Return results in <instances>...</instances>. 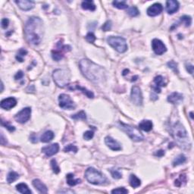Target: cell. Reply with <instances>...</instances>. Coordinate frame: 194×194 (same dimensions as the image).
Segmentation results:
<instances>
[{"mask_svg": "<svg viewBox=\"0 0 194 194\" xmlns=\"http://www.w3.org/2000/svg\"><path fill=\"white\" fill-rule=\"evenodd\" d=\"M43 23L38 17H31L27 21L24 27L26 39L28 43L38 45L42 40L44 32Z\"/></svg>", "mask_w": 194, "mask_h": 194, "instance_id": "obj_1", "label": "cell"}, {"mask_svg": "<svg viewBox=\"0 0 194 194\" xmlns=\"http://www.w3.org/2000/svg\"><path fill=\"white\" fill-rule=\"evenodd\" d=\"M79 67L82 74L89 80L99 84L105 79V72L103 68L88 59H82L79 62Z\"/></svg>", "mask_w": 194, "mask_h": 194, "instance_id": "obj_2", "label": "cell"}, {"mask_svg": "<svg viewBox=\"0 0 194 194\" xmlns=\"http://www.w3.org/2000/svg\"><path fill=\"white\" fill-rule=\"evenodd\" d=\"M171 133L177 144L180 148L184 150H190L191 143L189 140L187 132L184 127L180 122H177L172 126L171 128Z\"/></svg>", "mask_w": 194, "mask_h": 194, "instance_id": "obj_3", "label": "cell"}, {"mask_svg": "<svg viewBox=\"0 0 194 194\" xmlns=\"http://www.w3.org/2000/svg\"><path fill=\"white\" fill-rule=\"evenodd\" d=\"M85 177L89 183L94 185L104 184L107 178L100 171L93 168H89L85 172Z\"/></svg>", "mask_w": 194, "mask_h": 194, "instance_id": "obj_4", "label": "cell"}, {"mask_svg": "<svg viewBox=\"0 0 194 194\" xmlns=\"http://www.w3.org/2000/svg\"><path fill=\"white\" fill-rule=\"evenodd\" d=\"M52 77L58 87L64 88L66 86L68 85L70 82L71 74L67 70L56 69L53 71Z\"/></svg>", "mask_w": 194, "mask_h": 194, "instance_id": "obj_5", "label": "cell"}, {"mask_svg": "<svg viewBox=\"0 0 194 194\" xmlns=\"http://www.w3.org/2000/svg\"><path fill=\"white\" fill-rule=\"evenodd\" d=\"M119 127L134 141L140 142L143 140V135L137 127L129 125V124H124L123 122H119Z\"/></svg>", "mask_w": 194, "mask_h": 194, "instance_id": "obj_6", "label": "cell"}, {"mask_svg": "<svg viewBox=\"0 0 194 194\" xmlns=\"http://www.w3.org/2000/svg\"><path fill=\"white\" fill-rule=\"evenodd\" d=\"M108 43L117 52L124 53L127 51V45L125 39L121 36H110L107 39Z\"/></svg>", "mask_w": 194, "mask_h": 194, "instance_id": "obj_7", "label": "cell"}, {"mask_svg": "<svg viewBox=\"0 0 194 194\" xmlns=\"http://www.w3.org/2000/svg\"><path fill=\"white\" fill-rule=\"evenodd\" d=\"M70 46H63L62 43L59 42L57 44V49L56 50H53L52 52V57L53 60L59 62L61 59H63L64 57V53L63 52H68V51L71 50Z\"/></svg>", "mask_w": 194, "mask_h": 194, "instance_id": "obj_8", "label": "cell"}, {"mask_svg": "<svg viewBox=\"0 0 194 194\" xmlns=\"http://www.w3.org/2000/svg\"><path fill=\"white\" fill-rule=\"evenodd\" d=\"M59 106L63 109H74L76 107L74 102L71 100V97L67 94H61L59 97Z\"/></svg>", "mask_w": 194, "mask_h": 194, "instance_id": "obj_9", "label": "cell"}, {"mask_svg": "<svg viewBox=\"0 0 194 194\" xmlns=\"http://www.w3.org/2000/svg\"><path fill=\"white\" fill-rule=\"evenodd\" d=\"M31 108H24L22 110L20 111L16 115L14 116V119L16 122H19L21 124L26 123L30 118H31Z\"/></svg>", "mask_w": 194, "mask_h": 194, "instance_id": "obj_10", "label": "cell"}, {"mask_svg": "<svg viewBox=\"0 0 194 194\" xmlns=\"http://www.w3.org/2000/svg\"><path fill=\"white\" fill-rule=\"evenodd\" d=\"M130 99L132 102L137 105H141L142 104V95L141 89L137 86H134L131 89Z\"/></svg>", "mask_w": 194, "mask_h": 194, "instance_id": "obj_11", "label": "cell"}, {"mask_svg": "<svg viewBox=\"0 0 194 194\" xmlns=\"http://www.w3.org/2000/svg\"><path fill=\"white\" fill-rule=\"evenodd\" d=\"M152 47L154 52L156 55L161 56L167 51V48L162 41L158 39H154L152 42Z\"/></svg>", "mask_w": 194, "mask_h": 194, "instance_id": "obj_12", "label": "cell"}, {"mask_svg": "<svg viewBox=\"0 0 194 194\" xmlns=\"http://www.w3.org/2000/svg\"><path fill=\"white\" fill-rule=\"evenodd\" d=\"M41 150H42V152H43V153L46 154V156L50 157L54 155L55 154H56L59 152V146L58 143H53L49 146H47V147H43Z\"/></svg>", "mask_w": 194, "mask_h": 194, "instance_id": "obj_13", "label": "cell"}, {"mask_svg": "<svg viewBox=\"0 0 194 194\" xmlns=\"http://www.w3.org/2000/svg\"><path fill=\"white\" fill-rule=\"evenodd\" d=\"M16 104H17V100L14 97H9L1 101L0 107L3 109H6V110H9L14 107Z\"/></svg>", "mask_w": 194, "mask_h": 194, "instance_id": "obj_14", "label": "cell"}, {"mask_svg": "<svg viewBox=\"0 0 194 194\" xmlns=\"http://www.w3.org/2000/svg\"><path fill=\"white\" fill-rule=\"evenodd\" d=\"M15 3L23 11H30L34 7V5H35V2L31 0H18V1H15Z\"/></svg>", "mask_w": 194, "mask_h": 194, "instance_id": "obj_15", "label": "cell"}, {"mask_svg": "<svg viewBox=\"0 0 194 194\" xmlns=\"http://www.w3.org/2000/svg\"><path fill=\"white\" fill-rule=\"evenodd\" d=\"M163 10V7L159 3H155V4L152 5L150 7L148 8L147 9V14L150 17H155V16L159 15Z\"/></svg>", "mask_w": 194, "mask_h": 194, "instance_id": "obj_16", "label": "cell"}, {"mask_svg": "<svg viewBox=\"0 0 194 194\" xmlns=\"http://www.w3.org/2000/svg\"><path fill=\"white\" fill-rule=\"evenodd\" d=\"M105 142L108 147L110 150L113 151H119L122 150V147L119 144V142L114 140L112 137H106L105 138Z\"/></svg>", "mask_w": 194, "mask_h": 194, "instance_id": "obj_17", "label": "cell"}, {"mask_svg": "<svg viewBox=\"0 0 194 194\" xmlns=\"http://www.w3.org/2000/svg\"><path fill=\"white\" fill-rule=\"evenodd\" d=\"M179 9L178 2L175 0H169L166 2V10L169 14H172L175 13Z\"/></svg>", "mask_w": 194, "mask_h": 194, "instance_id": "obj_18", "label": "cell"}, {"mask_svg": "<svg viewBox=\"0 0 194 194\" xmlns=\"http://www.w3.org/2000/svg\"><path fill=\"white\" fill-rule=\"evenodd\" d=\"M184 97L183 95L179 93H173L170 94L168 97V101L171 103L173 104H179L183 101Z\"/></svg>", "mask_w": 194, "mask_h": 194, "instance_id": "obj_19", "label": "cell"}, {"mask_svg": "<svg viewBox=\"0 0 194 194\" xmlns=\"http://www.w3.org/2000/svg\"><path fill=\"white\" fill-rule=\"evenodd\" d=\"M33 186L41 193H47L48 189L46 186L39 179H34L32 182Z\"/></svg>", "mask_w": 194, "mask_h": 194, "instance_id": "obj_20", "label": "cell"}, {"mask_svg": "<svg viewBox=\"0 0 194 194\" xmlns=\"http://www.w3.org/2000/svg\"><path fill=\"white\" fill-rule=\"evenodd\" d=\"M69 89H70L71 90H74V89H79L80 91H81L83 93L85 94V95L87 96L88 98H89V99H93L94 98L93 93L88 90L87 89H86L85 87H80V85H71V87H69Z\"/></svg>", "mask_w": 194, "mask_h": 194, "instance_id": "obj_21", "label": "cell"}, {"mask_svg": "<svg viewBox=\"0 0 194 194\" xmlns=\"http://www.w3.org/2000/svg\"><path fill=\"white\" fill-rule=\"evenodd\" d=\"M152 127H153L152 122L149 120H143L139 124V127H140V129H141V130H144V131L146 132L150 131L152 129Z\"/></svg>", "mask_w": 194, "mask_h": 194, "instance_id": "obj_22", "label": "cell"}, {"mask_svg": "<svg viewBox=\"0 0 194 194\" xmlns=\"http://www.w3.org/2000/svg\"><path fill=\"white\" fill-rule=\"evenodd\" d=\"M55 135L54 133L51 130H48V131L45 132L40 137V141L43 142H49L51 140H52V139L54 138Z\"/></svg>", "mask_w": 194, "mask_h": 194, "instance_id": "obj_23", "label": "cell"}, {"mask_svg": "<svg viewBox=\"0 0 194 194\" xmlns=\"http://www.w3.org/2000/svg\"><path fill=\"white\" fill-rule=\"evenodd\" d=\"M16 190H17L18 192H20V193H23V194L32 193V191L30 190L29 187H27V185L25 184H24V183L18 184L16 186Z\"/></svg>", "mask_w": 194, "mask_h": 194, "instance_id": "obj_24", "label": "cell"}, {"mask_svg": "<svg viewBox=\"0 0 194 194\" xmlns=\"http://www.w3.org/2000/svg\"><path fill=\"white\" fill-rule=\"evenodd\" d=\"M129 182H130V186L134 188H137L141 185V180L134 175H130V178H129Z\"/></svg>", "mask_w": 194, "mask_h": 194, "instance_id": "obj_25", "label": "cell"}, {"mask_svg": "<svg viewBox=\"0 0 194 194\" xmlns=\"http://www.w3.org/2000/svg\"><path fill=\"white\" fill-rule=\"evenodd\" d=\"M81 7L84 10H89V11H94L96 9V6L94 5L93 2L90 0L84 1L81 4Z\"/></svg>", "mask_w": 194, "mask_h": 194, "instance_id": "obj_26", "label": "cell"}, {"mask_svg": "<svg viewBox=\"0 0 194 194\" xmlns=\"http://www.w3.org/2000/svg\"><path fill=\"white\" fill-rule=\"evenodd\" d=\"M66 179H67L68 184L71 186V187H73V186H75L80 183V179H74V176L73 174H68L66 176Z\"/></svg>", "mask_w": 194, "mask_h": 194, "instance_id": "obj_27", "label": "cell"}, {"mask_svg": "<svg viewBox=\"0 0 194 194\" xmlns=\"http://www.w3.org/2000/svg\"><path fill=\"white\" fill-rule=\"evenodd\" d=\"M185 162H186V157L183 155V154H180V155H177L176 158L174 159L173 163L172 164H173V166L175 167V166H177V165H182V164L184 163Z\"/></svg>", "mask_w": 194, "mask_h": 194, "instance_id": "obj_28", "label": "cell"}, {"mask_svg": "<svg viewBox=\"0 0 194 194\" xmlns=\"http://www.w3.org/2000/svg\"><path fill=\"white\" fill-rule=\"evenodd\" d=\"M19 178V175L14 171L9 172V174L7 176V182L9 184L13 183L14 181L17 180Z\"/></svg>", "mask_w": 194, "mask_h": 194, "instance_id": "obj_29", "label": "cell"}, {"mask_svg": "<svg viewBox=\"0 0 194 194\" xmlns=\"http://www.w3.org/2000/svg\"><path fill=\"white\" fill-rule=\"evenodd\" d=\"M154 83H155L156 87H165L166 85V84L165 83V80H164V77H162V76L159 75L156 76V77L154 78Z\"/></svg>", "mask_w": 194, "mask_h": 194, "instance_id": "obj_30", "label": "cell"}, {"mask_svg": "<svg viewBox=\"0 0 194 194\" xmlns=\"http://www.w3.org/2000/svg\"><path fill=\"white\" fill-rule=\"evenodd\" d=\"M112 5H113L115 7L117 8V9H128V6L126 3V2L124 1H114L112 2Z\"/></svg>", "mask_w": 194, "mask_h": 194, "instance_id": "obj_31", "label": "cell"}, {"mask_svg": "<svg viewBox=\"0 0 194 194\" xmlns=\"http://www.w3.org/2000/svg\"><path fill=\"white\" fill-rule=\"evenodd\" d=\"M27 54V51L24 49H21L18 51L16 56V59L20 62H22L24 61V57Z\"/></svg>", "mask_w": 194, "mask_h": 194, "instance_id": "obj_32", "label": "cell"}, {"mask_svg": "<svg viewBox=\"0 0 194 194\" xmlns=\"http://www.w3.org/2000/svg\"><path fill=\"white\" fill-rule=\"evenodd\" d=\"M71 118L74 119V120H86L87 119V115H86V113L84 111H80L78 113L71 116Z\"/></svg>", "mask_w": 194, "mask_h": 194, "instance_id": "obj_33", "label": "cell"}, {"mask_svg": "<svg viewBox=\"0 0 194 194\" xmlns=\"http://www.w3.org/2000/svg\"><path fill=\"white\" fill-rule=\"evenodd\" d=\"M127 14L130 17H136V16H137L140 14V12H139V10L137 9V7L133 6V7L129 8L128 10H127Z\"/></svg>", "mask_w": 194, "mask_h": 194, "instance_id": "obj_34", "label": "cell"}, {"mask_svg": "<svg viewBox=\"0 0 194 194\" xmlns=\"http://www.w3.org/2000/svg\"><path fill=\"white\" fill-rule=\"evenodd\" d=\"M180 21L182 23L185 24L186 27H189L190 26L192 23V18L190 16H187V15H184L180 18Z\"/></svg>", "mask_w": 194, "mask_h": 194, "instance_id": "obj_35", "label": "cell"}, {"mask_svg": "<svg viewBox=\"0 0 194 194\" xmlns=\"http://www.w3.org/2000/svg\"><path fill=\"white\" fill-rule=\"evenodd\" d=\"M167 64H168V68H170L171 69H172V70L175 71V73L178 74L179 71H178V68H177V64L176 62H174V61H170V62H168V63H167Z\"/></svg>", "mask_w": 194, "mask_h": 194, "instance_id": "obj_36", "label": "cell"}, {"mask_svg": "<svg viewBox=\"0 0 194 194\" xmlns=\"http://www.w3.org/2000/svg\"><path fill=\"white\" fill-rule=\"evenodd\" d=\"M1 124H2V126H3V127H5L6 128H7L10 132H13V131H14V130H15V128H14V126L11 125V124H10L9 122H5V121H3L2 119Z\"/></svg>", "mask_w": 194, "mask_h": 194, "instance_id": "obj_37", "label": "cell"}, {"mask_svg": "<svg viewBox=\"0 0 194 194\" xmlns=\"http://www.w3.org/2000/svg\"><path fill=\"white\" fill-rule=\"evenodd\" d=\"M78 149L76 146L72 145V144H70V145H68L67 147H65L64 148V152H77Z\"/></svg>", "mask_w": 194, "mask_h": 194, "instance_id": "obj_38", "label": "cell"}, {"mask_svg": "<svg viewBox=\"0 0 194 194\" xmlns=\"http://www.w3.org/2000/svg\"><path fill=\"white\" fill-rule=\"evenodd\" d=\"M111 175L114 179H120L122 177V175L118 170H115V169H112L110 170Z\"/></svg>", "mask_w": 194, "mask_h": 194, "instance_id": "obj_39", "label": "cell"}, {"mask_svg": "<svg viewBox=\"0 0 194 194\" xmlns=\"http://www.w3.org/2000/svg\"><path fill=\"white\" fill-rule=\"evenodd\" d=\"M112 193L113 194H126L128 193V190L125 189L124 187H119V188L115 189L112 191Z\"/></svg>", "mask_w": 194, "mask_h": 194, "instance_id": "obj_40", "label": "cell"}, {"mask_svg": "<svg viewBox=\"0 0 194 194\" xmlns=\"http://www.w3.org/2000/svg\"><path fill=\"white\" fill-rule=\"evenodd\" d=\"M51 166H52L53 171L56 174H59V172H60V168H59V165H58L57 162H56V161L55 160V159H52V160L51 161Z\"/></svg>", "mask_w": 194, "mask_h": 194, "instance_id": "obj_41", "label": "cell"}, {"mask_svg": "<svg viewBox=\"0 0 194 194\" xmlns=\"http://www.w3.org/2000/svg\"><path fill=\"white\" fill-rule=\"evenodd\" d=\"M96 39H97V38H96L95 35H94L93 33L89 32L87 34V36H86V40H87V42L90 43H93L95 42Z\"/></svg>", "mask_w": 194, "mask_h": 194, "instance_id": "obj_42", "label": "cell"}, {"mask_svg": "<svg viewBox=\"0 0 194 194\" xmlns=\"http://www.w3.org/2000/svg\"><path fill=\"white\" fill-rule=\"evenodd\" d=\"M94 136V132L92 131V130H87L84 134V138L86 140H89L91 139H93Z\"/></svg>", "mask_w": 194, "mask_h": 194, "instance_id": "obj_43", "label": "cell"}, {"mask_svg": "<svg viewBox=\"0 0 194 194\" xmlns=\"http://www.w3.org/2000/svg\"><path fill=\"white\" fill-rule=\"evenodd\" d=\"M112 22L110 21H106L105 24H103V26L102 27V29L104 31H109L111 29H112Z\"/></svg>", "mask_w": 194, "mask_h": 194, "instance_id": "obj_44", "label": "cell"}, {"mask_svg": "<svg viewBox=\"0 0 194 194\" xmlns=\"http://www.w3.org/2000/svg\"><path fill=\"white\" fill-rule=\"evenodd\" d=\"M9 19H7V18H3V19L2 20L1 25L3 29H6V28L9 27Z\"/></svg>", "mask_w": 194, "mask_h": 194, "instance_id": "obj_45", "label": "cell"}, {"mask_svg": "<svg viewBox=\"0 0 194 194\" xmlns=\"http://www.w3.org/2000/svg\"><path fill=\"white\" fill-rule=\"evenodd\" d=\"M23 77H24V73H23V71H19L18 72H17V74H15V76H14V79L20 80Z\"/></svg>", "mask_w": 194, "mask_h": 194, "instance_id": "obj_46", "label": "cell"}, {"mask_svg": "<svg viewBox=\"0 0 194 194\" xmlns=\"http://www.w3.org/2000/svg\"><path fill=\"white\" fill-rule=\"evenodd\" d=\"M186 68H187V71H188V72L190 73V74H193V68H194L193 65H192V64H186Z\"/></svg>", "mask_w": 194, "mask_h": 194, "instance_id": "obj_47", "label": "cell"}, {"mask_svg": "<svg viewBox=\"0 0 194 194\" xmlns=\"http://www.w3.org/2000/svg\"><path fill=\"white\" fill-rule=\"evenodd\" d=\"M165 155V151L163 150H159V151H157V152H155V155H156V156H163V155Z\"/></svg>", "mask_w": 194, "mask_h": 194, "instance_id": "obj_48", "label": "cell"}, {"mask_svg": "<svg viewBox=\"0 0 194 194\" xmlns=\"http://www.w3.org/2000/svg\"><path fill=\"white\" fill-rule=\"evenodd\" d=\"M126 72H129V70H127V69H126V70L124 71V72H123V75H124V76H125L126 74H127V73H126Z\"/></svg>", "mask_w": 194, "mask_h": 194, "instance_id": "obj_49", "label": "cell"}, {"mask_svg": "<svg viewBox=\"0 0 194 194\" xmlns=\"http://www.w3.org/2000/svg\"><path fill=\"white\" fill-rule=\"evenodd\" d=\"M1 87H2L1 92H2V91H3V83H2V84H1Z\"/></svg>", "mask_w": 194, "mask_h": 194, "instance_id": "obj_50", "label": "cell"}, {"mask_svg": "<svg viewBox=\"0 0 194 194\" xmlns=\"http://www.w3.org/2000/svg\"><path fill=\"white\" fill-rule=\"evenodd\" d=\"M190 117H191V118H193V112H190Z\"/></svg>", "mask_w": 194, "mask_h": 194, "instance_id": "obj_51", "label": "cell"}]
</instances>
